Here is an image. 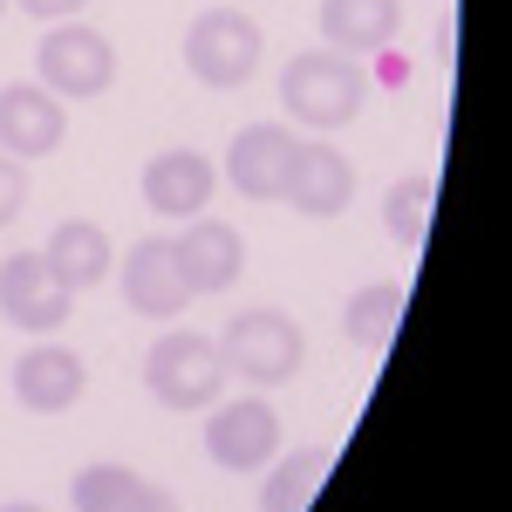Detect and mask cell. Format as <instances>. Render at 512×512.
<instances>
[{"instance_id": "obj_20", "label": "cell", "mask_w": 512, "mask_h": 512, "mask_svg": "<svg viewBox=\"0 0 512 512\" xmlns=\"http://www.w3.org/2000/svg\"><path fill=\"white\" fill-rule=\"evenodd\" d=\"M321 478H328V465H321V458H308V451L280 458L274 478L260 485V512H308V499H315Z\"/></svg>"}, {"instance_id": "obj_14", "label": "cell", "mask_w": 512, "mask_h": 512, "mask_svg": "<svg viewBox=\"0 0 512 512\" xmlns=\"http://www.w3.org/2000/svg\"><path fill=\"white\" fill-rule=\"evenodd\" d=\"M212 185H219V171H212V158H198V151H164V158L144 164V205L158 219H198Z\"/></svg>"}, {"instance_id": "obj_18", "label": "cell", "mask_w": 512, "mask_h": 512, "mask_svg": "<svg viewBox=\"0 0 512 512\" xmlns=\"http://www.w3.org/2000/svg\"><path fill=\"white\" fill-rule=\"evenodd\" d=\"M431 205H437V178L431 171H410V178L390 185V198H383V226H390L396 246H424V233H431Z\"/></svg>"}, {"instance_id": "obj_19", "label": "cell", "mask_w": 512, "mask_h": 512, "mask_svg": "<svg viewBox=\"0 0 512 512\" xmlns=\"http://www.w3.org/2000/svg\"><path fill=\"white\" fill-rule=\"evenodd\" d=\"M144 485L151 478H137L130 465H82L69 478V499H76V512H130L144 499Z\"/></svg>"}, {"instance_id": "obj_22", "label": "cell", "mask_w": 512, "mask_h": 512, "mask_svg": "<svg viewBox=\"0 0 512 512\" xmlns=\"http://www.w3.org/2000/svg\"><path fill=\"white\" fill-rule=\"evenodd\" d=\"M14 7H28L35 21H69V14H82L89 0H14Z\"/></svg>"}, {"instance_id": "obj_13", "label": "cell", "mask_w": 512, "mask_h": 512, "mask_svg": "<svg viewBox=\"0 0 512 512\" xmlns=\"http://www.w3.org/2000/svg\"><path fill=\"white\" fill-rule=\"evenodd\" d=\"M178 267L192 280V294H226L239 274H246V239L226 226V219H192L178 233Z\"/></svg>"}, {"instance_id": "obj_12", "label": "cell", "mask_w": 512, "mask_h": 512, "mask_svg": "<svg viewBox=\"0 0 512 512\" xmlns=\"http://www.w3.org/2000/svg\"><path fill=\"white\" fill-rule=\"evenodd\" d=\"M280 198H287L301 219H335V212H349V198H355V164L342 158L335 144H301L294 178H287Z\"/></svg>"}, {"instance_id": "obj_16", "label": "cell", "mask_w": 512, "mask_h": 512, "mask_svg": "<svg viewBox=\"0 0 512 512\" xmlns=\"http://www.w3.org/2000/svg\"><path fill=\"white\" fill-rule=\"evenodd\" d=\"M41 260L82 294V287H96V280L110 274V233H103L96 219H62V226L48 233V246H41Z\"/></svg>"}, {"instance_id": "obj_9", "label": "cell", "mask_w": 512, "mask_h": 512, "mask_svg": "<svg viewBox=\"0 0 512 512\" xmlns=\"http://www.w3.org/2000/svg\"><path fill=\"white\" fill-rule=\"evenodd\" d=\"M294 158H301V137H294L287 123H246V130L233 137V151H226V178H233L239 198L267 205V198L287 192Z\"/></svg>"}, {"instance_id": "obj_4", "label": "cell", "mask_w": 512, "mask_h": 512, "mask_svg": "<svg viewBox=\"0 0 512 512\" xmlns=\"http://www.w3.org/2000/svg\"><path fill=\"white\" fill-rule=\"evenodd\" d=\"M35 69H41V89L48 96L82 103V96H103L117 82V48L96 35L89 21H55L35 48Z\"/></svg>"}, {"instance_id": "obj_21", "label": "cell", "mask_w": 512, "mask_h": 512, "mask_svg": "<svg viewBox=\"0 0 512 512\" xmlns=\"http://www.w3.org/2000/svg\"><path fill=\"white\" fill-rule=\"evenodd\" d=\"M21 205H28V164L0 151V226H14V219H21Z\"/></svg>"}, {"instance_id": "obj_7", "label": "cell", "mask_w": 512, "mask_h": 512, "mask_svg": "<svg viewBox=\"0 0 512 512\" xmlns=\"http://www.w3.org/2000/svg\"><path fill=\"white\" fill-rule=\"evenodd\" d=\"M76 308V287L55 274L41 253H7L0 260V315L7 328H28V335H48V328H62Z\"/></svg>"}, {"instance_id": "obj_25", "label": "cell", "mask_w": 512, "mask_h": 512, "mask_svg": "<svg viewBox=\"0 0 512 512\" xmlns=\"http://www.w3.org/2000/svg\"><path fill=\"white\" fill-rule=\"evenodd\" d=\"M0 7H7V0H0Z\"/></svg>"}, {"instance_id": "obj_23", "label": "cell", "mask_w": 512, "mask_h": 512, "mask_svg": "<svg viewBox=\"0 0 512 512\" xmlns=\"http://www.w3.org/2000/svg\"><path fill=\"white\" fill-rule=\"evenodd\" d=\"M130 512H178V499H171V492H158V485H144V499H137Z\"/></svg>"}, {"instance_id": "obj_6", "label": "cell", "mask_w": 512, "mask_h": 512, "mask_svg": "<svg viewBox=\"0 0 512 512\" xmlns=\"http://www.w3.org/2000/svg\"><path fill=\"white\" fill-rule=\"evenodd\" d=\"M205 451L219 472H260L280 458V417L267 396H239V403H212L205 417Z\"/></svg>"}, {"instance_id": "obj_15", "label": "cell", "mask_w": 512, "mask_h": 512, "mask_svg": "<svg viewBox=\"0 0 512 512\" xmlns=\"http://www.w3.org/2000/svg\"><path fill=\"white\" fill-rule=\"evenodd\" d=\"M403 28V0H321V41L335 55H376Z\"/></svg>"}, {"instance_id": "obj_11", "label": "cell", "mask_w": 512, "mask_h": 512, "mask_svg": "<svg viewBox=\"0 0 512 512\" xmlns=\"http://www.w3.org/2000/svg\"><path fill=\"white\" fill-rule=\"evenodd\" d=\"M82 390H89V369H82V355L62 349V342H35V349L14 362V396H21V410H35V417L69 410Z\"/></svg>"}, {"instance_id": "obj_10", "label": "cell", "mask_w": 512, "mask_h": 512, "mask_svg": "<svg viewBox=\"0 0 512 512\" xmlns=\"http://www.w3.org/2000/svg\"><path fill=\"white\" fill-rule=\"evenodd\" d=\"M62 137H69L62 96H48L35 82H7V89H0V151H7V158L35 164V158H48Z\"/></svg>"}, {"instance_id": "obj_8", "label": "cell", "mask_w": 512, "mask_h": 512, "mask_svg": "<svg viewBox=\"0 0 512 512\" xmlns=\"http://www.w3.org/2000/svg\"><path fill=\"white\" fill-rule=\"evenodd\" d=\"M123 301L137 308L144 321H178L185 301H192V280L178 267V239H137L123 253Z\"/></svg>"}, {"instance_id": "obj_1", "label": "cell", "mask_w": 512, "mask_h": 512, "mask_svg": "<svg viewBox=\"0 0 512 512\" xmlns=\"http://www.w3.org/2000/svg\"><path fill=\"white\" fill-rule=\"evenodd\" d=\"M362 96H369V76L355 69V55H335V48H301L280 76V110L308 130H342V123L362 117Z\"/></svg>"}, {"instance_id": "obj_2", "label": "cell", "mask_w": 512, "mask_h": 512, "mask_svg": "<svg viewBox=\"0 0 512 512\" xmlns=\"http://www.w3.org/2000/svg\"><path fill=\"white\" fill-rule=\"evenodd\" d=\"M226 362H219V342L198 335V328H164L151 355H144V390L158 396L164 410H212L226 396Z\"/></svg>"}, {"instance_id": "obj_17", "label": "cell", "mask_w": 512, "mask_h": 512, "mask_svg": "<svg viewBox=\"0 0 512 512\" xmlns=\"http://www.w3.org/2000/svg\"><path fill=\"white\" fill-rule=\"evenodd\" d=\"M403 280H369V287H355L349 294V308H342V335H349L355 349H390V335H396V321H403Z\"/></svg>"}, {"instance_id": "obj_5", "label": "cell", "mask_w": 512, "mask_h": 512, "mask_svg": "<svg viewBox=\"0 0 512 512\" xmlns=\"http://www.w3.org/2000/svg\"><path fill=\"white\" fill-rule=\"evenodd\" d=\"M185 69H192L205 89H239V82H253V69H260V28H253V14H239V7L198 14L192 28H185Z\"/></svg>"}, {"instance_id": "obj_24", "label": "cell", "mask_w": 512, "mask_h": 512, "mask_svg": "<svg viewBox=\"0 0 512 512\" xmlns=\"http://www.w3.org/2000/svg\"><path fill=\"white\" fill-rule=\"evenodd\" d=\"M0 512H41V506H35V499H7Z\"/></svg>"}, {"instance_id": "obj_3", "label": "cell", "mask_w": 512, "mask_h": 512, "mask_svg": "<svg viewBox=\"0 0 512 512\" xmlns=\"http://www.w3.org/2000/svg\"><path fill=\"white\" fill-rule=\"evenodd\" d=\"M219 362H226L233 383H294L301 362H308V342H301L294 315H280V308H246V315L226 321Z\"/></svg>"}]
</instances>
